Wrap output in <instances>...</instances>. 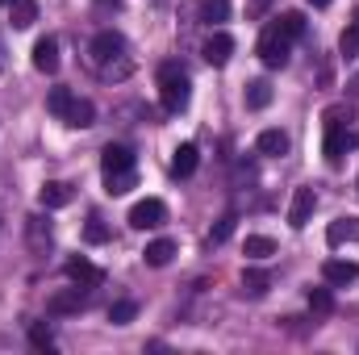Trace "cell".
Listing matches in <instances>:
<instances>
[{
  "mask_svg": "<svg viewBox=\"0 0 359 355\" xmlns=\"http://www.w3.org/2000/svg\"><path fill=\"white\" fill-rule=\"evenodd\" d=\"M188 88H192V84H188V72H184L180 63H163V67H159V100H163L168 113L188 109V96H192Z\"/></svg>",
  "mask_w": 359,
  "mask_h": 355,
  "instance_id": "6da1fadb",
  "label": "cell"
},
{
  "mask_svg": "<svg viewBox=\"0 0 359 355\" xmlns=\"http://www.w3.org/2000/svg\"><path fill=\"white\" fill-rule=\"evenodd\" d=\"M288 38L280 34V25H268L264 29V38H259V59H264V67H284L288 63Z\"/></svg>",
  "mask_w": 359,
  "mask_h": 355,
  "instance_id": "7a4b0ae2",
  "label": "cell"
},
{
  "mask_svg": "<svg viewBox=\"0 0 359 355\" xmlns=\"http://www.w3.org/2000/svg\"><path fill=\"white\" fill-rule=\"evenodd\" d=\"M168 222V205L159 201V196H147V201H138L134 209H130V226L134 230H155V226H163Z\"/></svg>",
  "mask_w": 359,
  "mask_h": 355,
  "instance_id": "3957f363",
  "label": "cell"
},
{
  "mask_svg": "<svg viewBox=\"0 0 359 355\" xmlns=\"http://www.w3.org/2000/svg\"><path fill=\"white\" fill-rule=\"evenodd\" d=\"M121 51H126V38H121L117 29H100V34L92 38V59H96L100 67H109L113 59H121Z\"/></svg>",
  "mask_w": 359,
  "mask_h": 355,
  "instance_id": "277c9868",
  "label": "cell"
},
{
  "mask_svg": "<svg viewBox=\"0 0 359 355\" xmlns=\"http://www.w3.org/2000/svg\"><path fill=\"white\" fill-rule=\"evenodd\" d=\"M313 209H318V192L313 188H297L292 192V205H288V226L292 230H305L309 217H313Z\"/></svg>",
  "mask_w": 359,
  "mask_h": 355,
  "instance_id": "5b68a950",
  "label": "cell"
},
{
  "mask_svg": "<svg viewBox=\"0 0 359 355\" xmlns=\"http://www.w3.org/2000/svg\"><path fill=\"white\" fill-rule=\"evenodd\" d=\"M84 293H80V284L76 288H63V293H55V297H46V314L50 318H67V314H80L84 309Z\"/></svg>",
  "mask_w": 359,
  "mask_h": 355,
  "instance_id": "8992f818",
  "label": "cell"
},
{
  "mask_svg": "<svg viewBox=\"0 0 359 355\" xmlns=\"http://www.w3.org/2000/svg\"><path fill=\"white\" fill-rule=\"evenodd\" d=\"M201 55H205V63H209V67H226V63H230V55H234V38L217 29V34L205 42V51H201Z\"/></svg>",
  "mask_w": 359,
  "mask_h": 355,
  "instance_id": "52a82bcc",
  "label": "cell"
},
{
  "mask_svg": "<svg viewBox=\"0 0 359 355\" xmlns=\"http://www.w3.org/2000/svg\"><path fill=\"white\" fill-rule=\"evenodd\" d=\"M67 280H72V284H80V288H96V284L104 280V272L80 255V260H67Z\"/></svg>",
  "mask_w": 359,
  "mask_h": 355,
  "instance_id": "ba28073f",
  "label": "cell"
},
{
  "mask_svg": "<svg viewBox=\"0 0 359 355\" xmlns=\"http://www.w3.org/2000/svg\"><path fill=\"white\" fill-rule=\"evenodd\" d=\"M34 67H38V72H46V76L59 67V38H50V34H46V38H38V42H34Z\"/></svg>",
  "mask_w": 359,
  "mask_h": 355,
  "instance_id": "9c48e42d",
  "label": "cell"
},
{
  "mask_svg": "<svg viewBox=\"0 0 359 355\" xmlns=\"http://www.w3.org/2000/svg\"><path fill=\"white\" fill-rule=\"evenodd\" d=\"M322 280L326 284H351V280H359V264H351V260H326L322 264Z\"/></svg>",
  "mask_w": 359,
  "mask_h": 355,
  "instance_id": "30bf717a",
  "label": "cell"
},
{
  "mask_svg": "<svg viewBox=\"0 0 359 355\" xmlns=\"http://www.w3.org/2000/svg\"><path fill=\"white\" fill-rule=\"evenodd\" d=\"M134 168V151L130 147H104V155H100V172H130Z\"/></svg>",
  "mask_w": 359,
  "mask_h": 355,
  "instance_id": "8fae6325",
  "label": "cell"
},
{
  "mask_svg": "<svg viewBox=\"0 0 359 355\" xmlns=\"http://www.w3.org/2000/svg\"><path fill=\"white\" fill-rule=\"evenodd\" d=\"M326 243H330V247L359 243V217H339V222H330V230H326Z\"/></svg>",
  "mask_w": 359,
  "mask_h": 355,
  "instance_id": "7c38bea8",
  "label": "cell"
},
{
  "mask_svg": "<svg viewBox=\"0 0 359 355\" xmlns=\"http://www.w3.org/2000/svg\"><path fill=\"white\" fill-rule=\"evenodd\" d=\"M8 21H13V29H29L38 21V0H13L8 4Z\"/></svg>",
  "mask_w": 359,
  "mask_h": 355,
  "instance_id": "4fadbf2b",
  "label": "cell"
},
{
  "mask_svg": "<svg viewBox=\"0 0 359 355\" xmlns=\"http://www.w3.org/2000/svg\"><path fill=\"white\" fill-rule=\"evenodd\" d=\"M25 234H29V247H34V251H42V247H50V222H46L42 213H34V217H25Z\"/></svg>",
  "mask_w": 359,
  "mask_h": 355,
  "instance_id": "5bb4252c",
  "label": "cell"
},
{
  "mask_svg": "<svg viewBox=\"0 0 359 355\" xmlns=\"http://www.w3.org/2000/svg\"><path fill=\"white\" fill-rule=\"evenodd\" d=\"M196 163H201L196 142H184V147H176V159H172V172H176V176H192V172H196Z\"/></svg>",
  "mask_w": 359,
  "mask_h": 355,
  "instance_id": "9a60e30c",
  "label": "cell"
},
{
  "mask_svg": "<svg viewBox=\"0 0 359 355\" xmlns=\"http://www.w3.org/2000/svg\"><path fill=\"white\" fill-rule=\"evenodd\" d=\"M172 255H176V243H172V239H155V243L142 251V260H147L151 267H168L172 264Z\"/></svg>",
  "mask_w": 359,
  "mask_h": 355,
  "instance_id": "2e32d148",
  "label": "cell"
},
{
  "mask_svg": "<svg viewBox=\"0 0 359 355\" xmlns=\"http://www.w3.org/2000/svg\"><path fill=\"white\" fill-rule=\"evenodd\" d=\"M42 205L46 209H63V205H72V188L67 184H59V180H50V184H42Z\"/></svg>",
  "mask_w": 359,
  "mask_h": 355,
  "instance_id": "e0dca14e",
  "label": "cell"
},
{
  "mask_svg": "<svg viewBox=\"0 0 359 355\" xmlns=\"http://www.w3.org/2000/svg\"><path fill=\"white\" fill-rule=\"evenodd\" d=\"M63 121H67V126H80V130H88L92 121H96V105H92V100H80V96H76Z\"/></svg>",
  "mask_w": 359,
  "mask_h": 355,
  "instance_id": "ac0fdd59",
  "label": "cell"
},
{
  "mask_svg": "<svg viewBox=\"0 0 359 355\" xmlns=\"http://www.w3.org/2000/svg\"><path fill=\"white\" fill-rule=\"evenodd\" d=\"M255 147H259V155H288V134L284 130H264L255 138Z\"/></svg>",
  "mask_w": 359,
  "mask_h": 355,
  "instance_id": "d6986e66",
  "label": "cell"
},
{
  "mask_svg": "<svg viewBox=\"0 0 359 355\" xmlns=\"http://www.w3.org/2000/svg\"><path fill=\"white\" fill-rule=\"evenodd\" d=\"M134 184H138L134 168H130V172H104V192H109V196H126Z\"/></svg>",
  "mask_w": 359,
  "mask_h": 355,
  "instance_id": "ffe728a7",
  "label": "cell"
},
{
  "mask_svg": "<svg viewBox=\"0 0 359 355\" xmlns=\"http://www.w3.org/2000/svg\"><path fill=\"white\" fill-rule=\"evenodd\" d=\"M243 251H247L251 260H271V255H276V243H271L268 234H247Z\"/></svg>",
  "mask_w": 359,
  "mask_h": 355,
  "instance_id": "44dd1931",
  "label": "cell"
},
{
  "mask_svg": "<svg viewBox=\"0 0 359 355\" xmlns=\"http://www.w3.org/2000/svg\"><path fill=\"white\" fill-rule=\"evenodd\" d=\"M271 105V84L268 80H251L247 84V109H268Z\"/></svg>",
  "mask_w": 359,
  "mask_h": 355,
  "instance_id": "7402d4cb",
  "label": "cell"
},
{
  "mask_svg": "<svg viewBox=\"0 0 359 355\" xmlns=\"http://www.w3.org/2000/svg\"><path fill=\"white\" fill-rule=\"evenodd\" d=\"M230 17V0H201V21L205 25H217Z\"/></svg>",
  "mask_w": 359,
  "mask_h": 355,
  "instance_id": "603a6c76",
  "label": "cell"
},
{
  "mask_svg": "<svg viewBox=\"0 0 359 355\" xmlns=\"http://www.w3.org/2000/svg\"><path fill=\"white\" fill-rule=\"evenodd\" d=\"M276 25H280V34L292 42V38H301V34H305V13H284Z\"/></svg>",
  "mask_w": 359,
  "mask_h": 355,
  "instance_id": "cb8c5ba5",
  "label": "cell"
},
{
  "mask_svg": "<svg viewBox=\"0 0 359 355\" xmlns=\"http://www.w3.org/2000/svg\"><path fill=\"white\" fill-rule=\"evenodd\" d=\"M339 55L351 63V59H359V25H347L343 29V38H339Z\"/></svg>",
  "mask_w": 359,
  "mask_h": 355,
  "instance_id": "d4e9b609",
  "label": "cell"
},
{
  "mask_svg": "<svg viewBox=\"0 0 359 355\" xmlns=\"http://www.w3.org/2000/svg\"><path fill=\"white\" fill-rule=\"evenodd\" d=\"M134 318H138V305H134V301L109 305V322H113V326H126V322H134Z\"/></svg>",
  "mask_w": 359,
  "mask_h": 355,
  "instance_id": "484cf974",
  "label": "cell"
},
{
  "mask_svg": "<svg viewBox=\"0 0 359 355\" xmlns=\"http://www.w3.org/2000/svg\"><path fill=\"white\" fill-rule=\"evenodd\" d=\"M243 288H247V293H255V297H259V293H268V272L247 267V272H243Z\"/></svg>",
  "mask_w": 359,
  "mask_h": 355,
  "instance_id": "4316f807",
  "label": "cell"
},
{
  "mask_svg": "<svg viewBox=\"0 0 359 355\" xmlns=\"http://www.w3.org/2000/svg\"><path fill=\"white\" fill-rule=\"evenodd\" d=\"M309 309H313V314H330V309H334L330 288H309Z\"/></svg>",
  "mask_w": 359,
  "mask_h": 355,
  "instance_id": "83f0119b",
  "label": "cell"
},
{
  "mask_svg": "<svg viewBox=\"0 0 359 355\" xmlns=\"http://www.w3.org/2000/svg\"><path fill=\"white\" fill-rule=\"evenodd\" d=\"M72 100H76V96H72L67 88H50V100H46V105H50V113H59V117H67V109H72Z\"/></svg>",
  "mask_w": 359,
  "mask_h": 355,
  "instance_id": "f1b7e54d",
  "label": "cell"
},
{
  "mask_svg": "<svg viewBox=\"0 0 359 355\" xmlns=\"http://www.w3.org/2000/svg\"><path fill=\"white\" fill-rule=\"evenodd\" d=\"M29 343H34L38 351H55V335H50L42 322H38V326H29Z\"/></svg>",
  "mask_w": 359,
  "mask_h": 355,
  "instance_id": "f546056e",
  "label": "cell"
},
{
  "mask_svg": "<svg viewBox=\"0 0 359 355\" xmlns=\"http://www.w3.org/2000/svg\"><path fill=\"white\" fill-rule=\"evenodd\" d=\"M234 222H238V217H234V213H226V217H222V222L213 226V234H209V243H226V239L234 234Z\"/></svg>",
  "mask_w": 359,
  "mask_h": 355,
  "instance_id": "4dcf8cb0",
  "label": "cell"
},
{
  "mask_svg": "<svg viewBox=\"0 0 359 355\" xmlns=\"http://www.w3.org/2000/svg\"><path fill=\"white\" fill-rule=\"evenodd\" d=\"M84 239H88V243H104V239H109V230H104L100 222H88V226H84Z\"/></svg>",
  "mask_w": 359,
  "mask_h": 355,
  "instance_id": "1f68e13d",
  "label": "cell"
},
{
  "mask_svg": "<svg viewBox=\"0 0 359 355\" xmlns=\"http://www.w3.org/2000/svg\"><path fill=\"white\" fill-rule=\"evenodd\" d=\"M313 4H330V0H313Z\"/></svg>",
  "mask_w": 359,
  "mask_h": 355,
  "instance_id": "d6a6232c",
  "label": "cell"
},
{
  "mask_svg": "<svg viewBox=\"0 0 359 355\" xmlns=\"http://www.w3.org/2000/svg\"><path fill=\"white\" fill-rule=\"evenodd\" d=\"M0 4H13V0H0Z\"/></svg>",
  "mask_w": 359,
  "mask_h": 355,
  "instance_id": "836d02e7",
  "label": "cell"
},
{
  "mask_svg": "<svg viewBox=\"0 0 359 355\" xmlns=\"http://www.w3.org/2000/svg\"><path fill=\"white\" fill-rule=\"evenodd\" d=\"M0 63H4V55H0Z\"/></svg>",
  "mask_w": 359,
  "mask_h": 355,
  "instance_id": "e575fe53",
  "label": "cell"
}]
</instances>
